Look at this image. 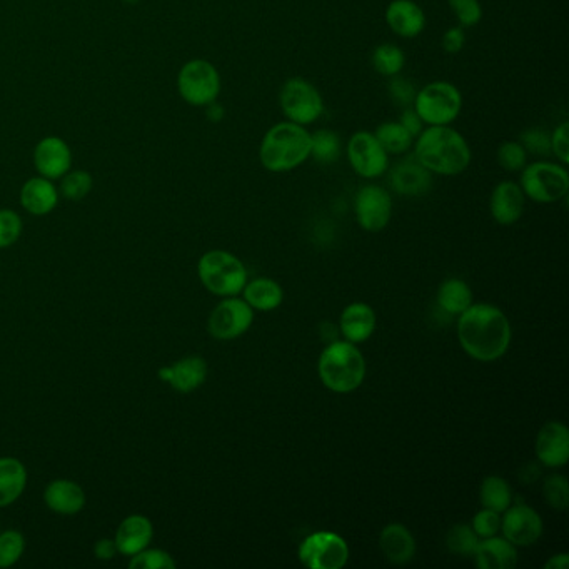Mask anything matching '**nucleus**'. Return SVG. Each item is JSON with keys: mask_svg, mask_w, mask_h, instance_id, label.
<instances>
[{"mask_svg": "<svg viewBox=\"0 0 569 569\" xmlns=\"http://www.w3.org/2000/svg\"><path fill=\"white\" fill-rule=\"evenodd\" d=\"M458 338L471 358L491 363L508 351L511 328L503 311L489 304H471L459 314Z\"/></svg>", "mask_w": 569, "mask_h": 569, "instance_id": "1", "label": "nucleus"}, {"mask_svg": "<svg viewBox=\"0 0 569 569\" xmlns=\"http://www.w3.org/2000/svg\"><path fill=\"white\" fill-rule=\"evenodd\" d=\"M414 157L431 174L458 176L471 164V149L451 126H428L416 137Z\"/></svg>", "mask_w": 569, "mask_h": 569, "instance_id": "2", "label": "nucleus"}, {"mask_svg": "<svg viewBox=\"0 0 569 569\" xmlns=\"http://www.w3.org/2000/svg\"><path fill=\"white\" fill-rule=\"evenodd\" d=\"M311 157V132L294 122H279L266 132L259 161L269 172H289Z\"/></svg>", "mask_w": 569, "mask_h": 569, "instance_id": "3", "label": "nucleus"}, {"mask_svg": "<svg viewBox=\"0 0 569 569\" xmlns=\"http://www.w3.org/2000/svg\"><path fill=\"white\" fill-rule=\"evenodd\" d=\"M319 376L324 386L334 393H351L363 384L366 361L356 344L336 341L321 354Z\"/></svg>", "mask_w": 569, "mask_h": 569, "instance_id": "4", "label": "nucleus"}, {"mask_svg": "<svg viewBox=\"0 0 569 569\" xmlns=\"http://www.w3.org/2000/svg\"><path fill=\"white\" fill-rule=\"evenodd\" d=\"M197 274L209 293L232 298L247 284V271L236 256L226 251H209L199 259Z\"/></svg>", "mask_w": 569, "mask_h": 569, "instance_id": "5", "label": "nucleus"}, {"mask_svg": "<svg viewBox=\"0 0 569 569\" xmlns=\"http://www.w3.org/2000/svg\"><path fill=\"white\" fill-rule=\"evenodd\" d=\"M413 107L424 126H451L463 111V96L451 82H431L416 92Z\"/></svg>", "mask_w": 569, "mask_h": 569, "instance_id": "6", "label": "nucleus"}, {"mask_svg": "<svg viewBox=\"0 0 569 569\" xmlns=\"http://www.w3.org/2000/svg\"><path fill=\"white\" fill-rule=\"evenodd\" d=\"M221 74L204 59H192L177 74V91L189 106L206 107L221 94Z\"/></svg>", "mask_w": 569, "mask_h": 569, "instance_id": "7", "label": "nucleus"}, {"mask_svg": "<svg viewBox=\"0 0 569 569\" xmlns=\"http://www.w3.org/2000/svg\"><path fill=\"white\" fill-rule=\"evenodd\" d=\"M519 187L531 201L551 204L568 194L569 174L566 167L556 162H533L524 166Z\"/></svg>", "mask_w": 569, "mask_h": 569, "instance_id": "8", "label": "nucleus"}, {"mask_svg": "<svg viewBox=\"0 0 569 569\" xmlns=\"http://www.w3.org/2000/svg\"><path fill=\"white\" fill-rule=\"evenodd\" d=\"M279 104L289 122L304 127L318 121L324 112L321 92L303 77H293L284 82L279 92Z\"/></svg>", "mask_w": 569, "mask_h": 569, "instance_id": "9", "label": "nucleus"}, {"mask_svg": "<svg viewBox=\"0 0 569 569\" xmlns=\"http://www.w3.org/2000/svg\"><path fill=\"white\" fill-rule=\"evenodd\" d=\"M349 548L339 534L321 531L304 539L299 546V561L311 569H339L346 566Z\"/></svg>", "mask_w": 569, "mask_h": 569, "instance_id": "10", "label": "nucleus"}, {"mask_svg": "<svg viewBox=\"0 0 569 569\" xmlns=\"http://www.w3.org/2000/svg\"><path fill=\"white\" fill-rule=\"evenodd\" d=\"M346 156L353 171L364 179H378L389 169V154L374 132L359 131L351 136Z\"/></svg>", "mask_w": 569, "mask_h": 569, "instance_id": "11", "label": "nucleus"}, {"mask_svg": "<svg viewBox=\"0 0 569 569\" xmlns=\"http://www.w3.org/2000/svg\"><path fill=\"white\" fill-rule=\"evenodd\" d=\"M252 319H254V313L246 301L229 298L214 308L207 321V331L214 339L231 341V339L239 338L251 328Z\"/></svg>", "mask_w": 569, "mask_h": 569, "instance_id": "12", "label": "nucleus"}, {"mask_svg": "<svg viewBox=\"0 0 569 569\" xmlns=\"http://www.w3.org/2000/svg\"><path fill=\"white\" fill-rule=\"evenodd\" d=\"M354 212L364 231H383L393 216V199L384 187L368 184L356 194Z\"/></svg>", "mask_w": 569, "mask_h": 569, "instance_id": "13", "label": "nucleus"}, {"mask_svg": "<svg viewBox=\"0 0 569 569\" xmlns=\"http://www.w3.org/2000/svg\"><path fill=\"white\" fill-rule=\"evenodd\" d=\"M34 167L37 174L51 181H59L72 169L71 146L62 137H42L34 147Z\"/></svg>", "mask_w": 569, "mask_h": 569, "instance_id": "14", "label": "nucleus"}, {"mask_svg": "<svg viewBox=\"0 0 569 569\" xmlns=\"http://www.w3.org/2000/svg\"><path fill=\"white\" fill-rule=\"evenodd\" d=\"M157 378L181 394L192 393L206 383L207 363L201 356H187L157 371Z\"/></svg>", "mask_w": 569, "mask_h": 569, "instance_id": "15", "label": "nucleus"}, {"mask_svg": "<svg viewBox=\"0 0 569 569\" xmlns=\"http://www.w3.org/2000/svg\"><path fill=\"white\" fill-rule=\"evenodd\" d=\"M504 538L514 546H531L543 534V521L529 506H514L501 519Z\"/></svg>", "mask_w": 569, "mask_h": 569, "instance_id": "16", "label": "nucleus"}, {"mask_svg": "<svg viewBox=\"0 0 569 569\" xmlns=\"http://www.w3.org/2000/svg\"><path fill=\"white\" fill-rule=\"evenodd\" d=\"M536 456L548 468H561L568 463L569 431L563 423L544 424L536 439Z\"/></svg>", "mask_w": 569, "mask_h": 569, "instance_id": "17", "label": "nucleus"}, {"mask_svg": "<svg viewBox=\"0 0 569 569\" xmlns=\"http://www.w3.org/2000/svg\"><path fill=\"white\" fill-rule=\"evenodd\" d=\"M152 539H154V524L144 514H131L122 519L114 536L117 551L127 558H131L142 549L149 548Z\"/></svg>", "mask_w": 569, "mask_h": 569, "instance_id": "18", "label": "nucleus"}, {"mask_svg": "<svg viewBox=\"0 0 569 569\" xmlns=\"http://www.w3.org/2000/svg\"><path fill=\"white\" fill-rule=\"evenodd\" d=\"M54 182L56 181H51V179L39 176V174L27 179L24 186L21 187V194H19L24 211L36 217L51 214L61 199L59 187Z\"/></svg>", "mask_w": 569, "mask_h": 569, "instance_id": "19", "label": "nucleus"}, {"mask_svg": "<svg viewBox=\"0 0 569 569\" xmlns=\"http://www.w3.org/2000/svg\"><path fill=\"white\" fill-rule=\"evenodd\" d=\"M44 503L52 513L74 516L86 508V491L71 479H54L44 489Z\"/></svg>", "mask_w": 569, "mask_h": 569, "instance_id": "20", "label": "nucleus"}, {"mask_svg": "<svg viewBox=\"0 0 569 569\" xmlns=\"http://www.w3.org/2000/svg\"><path fill=\"white\" fill-rule=\"evenodd\" d=\"M524 197L526 196L523 189L516 182H499L489 199V209L494 221L501 226H511L514 222H518L523 216Z\"/></svg>", "mask_w": 569, "mask_h": 569, "instance_id": "21", "label": "nucleus"}, {"mask_svg": "<svg viewBox=\"0 0 569 569\" xmlns=\"http://www.w3.org/2000/svg\"><path fill=\"white\" fill-rule=\"evenodd\" d=\"M386 22L396 36L418 37L426 27V16L414 0H393L386 9Z\"/></svg>", "mask_w": 569, "mask_h": 569, "instance_id": "22", "label": "nucleus"}, {"mask_svg": "<svg viewBox=\"0 0 569 569\" xmlns=\"http://www.w3.org/2000/svg\"><path fill=\"white\" fill-rule=\"evenodd\" d=\"M389 182L394 191L401 196H423L431 189L433 177L431 172L413 157V159H404L393 167Z\"/></svg>", "mask_w": 569, "mask_h": 569, "instance_id": "23", "label": "nucleus"}, {"mask_svg": "<svg viewBox=\"0 0 569 569\" xmlns=\"http://www.w3.org/2000/svg\"><path fill=\"white\" fill-rule=\"evenodd\" d=\"M29 483L27 468L21 459L0 458V508H9L21 498Z\"/></svg>", "mask_w": 569, "mask_h": 569, "instance_id": "24", "label": "nucleus"}, {"mask_svg": "<svg viewBox=\"0 0 569 569\" xmlns=\"http://www.w3.org/2000/svg\"><path fill=\"white\" fill-rule=\"evenodd\" d=\"M379 546L383 551L384 558L389 563L406 564L414 558L416 553V541L413 534L403 524H389L383 529L381 538H379Z\"/></svg>", "mask_w": 569, "mask_h": 569, "instance_id": "25", "label": "nucleus"}, {"mask_svg": "<svg viewBox=\"0 0 569 569\" xmlns=\"http://www.w3.org/2000/svg\"><path fill=\"white\" fill-rule=\"evenodd\" d=\"M476 564L481 569H511L518 564L516 546L506 538H484L474 551Z\"/></svg>", "mask_w": 569, "mask_h": 569, "instance_id": "26", "label": "nucleus"}, {"mask_svg": "<svg viewBox=\"0 0 569 569\" xmlns=\"http://www.w3.org/2000/svg\"><path fill=\"white\" fill-rule=\"evenodd\" d=\"M376 328V314L368 304L354 303L344 309L341 316V333L349 343H364Z\"/></svg>", "mask_w": 569, "mask_h": 569, "instance_id": "27", "label": "nucleus"}, {"mask_svg": "<svg viewBox=\"0 0 569 569\" xmlns=\"http://www.w3.org/2000/svg\"><path fill=\"white\" fill-rule=\"evenodd\" d=\"M244 301L259 311H272L282 303V289L272 279H254L242 289Z\"/></svg>", "mask_w": 569, "mask_h": 569, "instance_id": "28", "label": "nucleus"}, {"mask_svg": "<svg viewBox=\"0 0 569 569\" xmlns=\"http://www.w3.org/2000/svg\"><path fill=\"white\" fill-rule=\"evenodd\" d=\"M438 304L449 314H461L473 304V293L461 279H448L438 291Z\"/></svg>", "mask_w": 569, "mask_h": 569, "instance_id": "29", "label": "nucleus"}, {"mask_svg": "<svg viewBox=\"0 0 569 569\" xmlns=\"http://www.w3.org/2000/svg\"><path fill=\"white\" fill-rule=\"evenodd\" d=\"M343 154V142L338 132L319 129L311 134V157L319 164H334Z\"/></svg>", "mask_w": 569, "mask_h": 569, "instance_id": "30", "label": "nucleus"}, {"mask_svg": "<svg viewBox=\"0 0 569 569\" xmlns=\"http://www.w3.org/2000/svg\"><path fill=\"white\" fill-rule=\"evenodd\" d=\"M374 136L378 137L389 156H403L414 144V137L399 122H383L374 132Z\"/></svg>", "mask_w": 569, "mask_h": 569, "instance_id": "31", "label": "nucleus"}, {"mask_svg": "<svg viewBox=\"0 0 569 569\" xmlns=\"http://www.w3.org/2000/svg\"><path fill=\"white\" fill-rule=\"evenodd\" d=\"M513 493L509 484L499 476H488L481 484V503L484 508L503 513L511 506Z\"/></svg>", "mask_w": 569, "mask_h": 569, "instance_id": "32", "label": "nucleus"}, {"mask_svg": "<svg viewBox=\"0 0 569 569\" xmlns=\"http://www.w3.org/2000/svg\"><path fill=\"white\" fill-rule=\"evenodd\" d=\"M374 71L384 77L399 76L406 64L403 49L394 44H381L371 54Z\"/></svg>", "mask_w": 569, "mask_h": 569, "instance_id": "33", "label": "nucleus"}, {"mask_svg": "<svg viewBox=\"0 0 569 569\" xmlns=\"http://www.w3.org/2000/svg\"><path fill=\"white\" fill-rule=\"evenodd\" d=\"M61 184H59V194L67 201L79 202L86 199L91 194L94 187V177L91 172L76 169V171L67 172L66 176H62Z\"/></svg>", "mask_w": 569, "mask_h": 569, "instance_id": "34", "label": "nucleus"}, {"mask_svg": "<svg viewBox=\"0 0 569 569\" xmlns=\"http://www.w3.org/2000/svg\"><path fill=\"white\" fill-rule=\"evenodd\" d=\"M26 551V538L17 529L0 531V568H11L21 561Z\"/></svg>", "mask_w": 569, "mask_h": 569, "instance_id": "35", "label": "nucleus"}, {"mask_svg": "<svg viewBox=\"0 0 569 569\" xmlns=\"http://www.w3.org/2000/svg\"><path fill=\"white\" fill-rule=\"evenodd\" d=\"M176 566V559L172 558L171 553L151 546L129 558L131 569H174Z\"/></svg>", "mask_w": 569, "mask_h": 569, "instance_id": "36", "label": "nucleus"}, {"mask_svg": "<svg viewBox=\"0 0 569 569\" xmlns=\"http://www.w3.org/2000/svg\"><path fill=\"white\" fill-rule=\"evenodd\" d=\"M478 543V536L468 524H456L449 529L448 536H446V546L449 551L459 556H473Z\"/></svg>", "mask_w": 569, "mask_h": 569, "instance_id": "37", "label": "nucleus"}, {"mask_svg": "<svg viewBox=\"0 0 569 569\" xmlns=\"http://www.w3.org/2000/svg\"><path fill=\"white\" fill-rule=\"evenodd\" d=\"M496 157H498L499 166L508 172L523 171L524 166L528 164V152H526L521 142H503L498 147Z\"/></svg>", "mask_w": 569, "mask_h": 569, "instance_id": "38", "label": "nucleus"}, {"mask_svg": "<svg viewBox=\"0 0 569 569\" xmlns=\"http://www.w3.org/2000/svg\"><path fill=\"white\" fill-rule=\"evenodd\" d=\"M24 231L22 217L14 209H0V249L14 246Z\"/></svg>", "mask_w": 569, "mask_h": 569, "instance_id": "39", "label": "nucleus"}, {"mask_svg": "<svg viewBox=\"0 0 569 569\" xmlns=\"http://www.w3.org/2000/svg\"><path fill=\"white\" fill-rule=\"evenodd\" d=\"M456 21L461 27L478 26L483 19V7L479 0H448Z\"/></svg>", "mask_w": 569, "mask_h": 569, "instance_id": "40", "label": "nucleus"}, {"mask_svg": "<svg viewBox=\"0 0 569 569\" xmlns=\"http://www.w3.org/2000/svg\"><path fill=\"white\" fill-rule=\"evenodd\" d=\"M544 498L548 501L549 506L554 509L568 508L569 494H568V481L561 474H554V476H549L546 481H544Z\"/></svg>", "mask_w": 569, "mask_h": 569, "instance_id": "41", "label": "nucleus"}, {"mask_svg": "<svg viewBox=\"0 0 569 569\" xmlns=\"http://www.w3.org/2000/svg\"><path fill=\"white\" fill-rule=\"evenodd\" d=\"M521 144L528 154L536 156H548L551 154V132L541 127H533L521 134Z\"/></svg>", "mask_w": 569, "mask_h": 569, "instance_id": "42", "label": "nucleus"}, {"mask_svg": "<svg viewBox=\"0 0 569 569\" xmlns=\"http://www.w3.org/2000/svg\"><path fill=\"white\" fill-rule=\"evenodd\" d=\"M471 528L478 538H491V536H496L501 529V516L496 511L484 508L474 516Z\"/></svg>", "mask_w": 569, "mask_h": 569, "instance_id": "43", "label": "nucleus"}, {"mask_svg": "<svg viewBox=\"0 0 569 569\" xmlns=\"http://www.w3.org/2000/svg\"><path fill=\"white\" fill-rule=\"evenodd\" d=\"M388 92L391 101L404 109V107L413 106L414 97H416V92L418 91L414 89L411 82L406 81L403 77L394 76L389 81Z\"/></svg>", "mask_w": 569, "mask_h": 569, "instance_id": "44", "label": "nucleus"}, {"mask_svg": "<svg viewBox=\"0 0 569 569\" xmlns=\"http://www.w3.org/2000/svg\"><path fill=\"white\" fill-rule=\"evenodd\" d=\"M551 154H554L561 164H568L569 122H561V124L551 132Z\"/></svg>", "mask_w": 569, "mask_h": 569, "instance_id": "45", "label": "nucleus"}, {"mask_svg": "<svg viewBox=\"0 0 569 569\" xmlns=\"http://www.w3.org/2000/svg\"><path fill=\"white\" fill-rule=\"evenodd\" d=\"M464 42H466V34H464L463 27H453L444 32L443 36V49L446 54H459L463 51Z\"/></svg>", "mask_w": 569, "mask_h": 569, "instance_id": "46", "label": "nucleus"}, {"mask_svg": "<svg viewBox=\"0 0 569 569\" xmlns=\"http://www.w3.org/2000/svg\"><path fill=\"white\" fill-rule=\"evenodd\" d=\"M399 124L416 139L423 132L424 122L418 116V112L414 111L413 106L404 107L403 114L399 117Z\"/></svg>", "mask_w": 569, "mask_h": 569, "instance_id": "47", "label": "nucleus"}, {"mask_svg": "<svg viewBox=\"0 0 569 569\" xmlns=\"http://www.w3.org/2000/svg\"><path fill=\"white\" fill-rule=\"evenodd\" d=\"M119 551H117L116 541L114 538H101L97 539L94 544V556L99 561H111L116 558Z\"/></svg>", "mask_w": 569, "mask_h": 569, "instance_id": "48", "label": "nucleus"}, {"mask_svg": "<svg viewBox=\"0 0 569 569\" xmlns=\"http://www.w3.org/2000/svg\"><path fill=\"white\" fill-rule=\"evenodd\" d=\"M569 556L566 553L554 554L548 563L544 564L546 569H568Z\"/></svg>", "mask_w": 569, "mask_h": 569, "instance_id": "49", "label": "nucleus"}, {"mask_svg": "<svg viewBox=\"0 0 569 569\" xmlns=\"http://www.w3.org/2000/svg\"><path fill=\"white\" fill-rule=\"evenodd\" d=\"M206 116L211 122H221L224 119V107L219 106L217 102H211L206 106Z\"/></svg>", "mask_w": 569, "mask_h": 569, "instance_id": "50", "label": "nucleus"}, {"mask_svg": "<svg viewBox=\"0 0 569 569\" xmlns=\"http://www.w3.org/2000/svg\"><path fill=\"white\" fill-rule=\"evenodd\" d=\"M127 4H137L139 0H126Z\"/></svg>", "mask_w": 569, "mask_h": 569, "instance_id": "51", "label": "nucleus"}, {"mask_svg": "<svg viewBox=\"0 0 569 569\" xmlns=\"http://www.w3.org/2000/svg\"><path fill=\"white\" fill-rule=\"evenodd\" d=\"M0 531H2V521H0Z\"/></svg>", "mask_w": 569, "mask_h": 569, "instance_id": "52", "label": "nucleus"}]
</instances>
